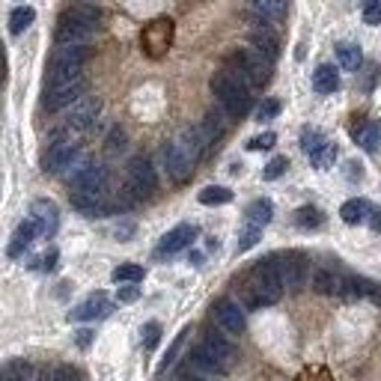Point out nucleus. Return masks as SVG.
Here are the masks:
<instances>
[{"label":"nucleus","instance_id":"1","mask_svg":"<svg viewBox=\"0 0 381 381\" xmlns=\"http://www.w3.org/2000/svg\"><path fill=\"white\" fill-rule=\"evenodd\" d=\"M203 137H200V128H185V132H179L173 140L167 143L164 149V164H167V173L173 182H188L190 173H194V164L200 161V149H203Z\"/></svg>","mask_w":381,"mask_h":381},{"label":"nucleus","instance_id":"2","mask_svg":"<svg viewBox=\"0 0 381 381\" xmlns=\"http://www.w3.org/2000/svg\"><path fill=\"white\" fill-rule=\"evenodd\" d=\"M283 277L277 268V256L265 259V263L254 265L247 283H245V295H247V307H263V304H277L283 295Z\"/></svg>","mask_w":381,"mask_h":381},{"label":"nucleus","instance_id":"3","mask_svg":"<svg viewBox=\"0 0 381 381\" xmlns=\"http://www.w3.org/2000/svg\"><path fill=\"white\" fill-rule=\"evenodd\" d=\"M212 93L218 96V102L224 105V110L233 119H242L250 110V84L229 66L212 78Z\"/></svg>","mask_w":381,"mask_h":381},{"label":"nucleus","instance_id":"4","mask_svg":"<svg viewBox=\"0 0 381 381\" xmlns=\"http://www.w3.org/2000/svg\"><path fill=\"white\" fill-rule=\"evenodd\" d=\"M227 66L242 75L250 87H263L268 81V72H272V60L259 54L256 48L254 51H233L227 57Z\"/></svg>","mask_w":381,"mask_h":381},{"label":"nucleus","instance_id":"5","mask_svg":"<svg viewBox=\"0 0 381 381\" xmlns=\"http://www.w3.org/2000/svg\"><path fill=\"white\" fill-rule=\"evenodd\" d=\"M84 75H78V78H66V81H54L51 87H48V93H45V107L48 110H63V107H72L78 98H81L84 93Z\"/></svg>","mask_w":381,"mask_h":381},{"label":"nucleus","instance_id":"6","mask_svg":"<svg viewBox=\"0 0 381 381\" xmlns=\"http://www.w3.org/2000/svg\"><path fill=\"white\" fill-rule=\"evenodd\" d=\"M170 42H173V21L170 18H155L152 24L143 27V33H140V45H143V51L149 57H161Z\"/></svg>","mask_w":381,"mask_h":381},{"label":"nucleus","instance_id":"7","mask_svg":"<svg viewBox=\"0 0 381 381\" xmlns=\"http://www.w3.org/2000/svg\"><path fill=\"white\" fill-rule=\"evenodd\" d=\"M128 188L134 190V197H149L158 188L155 167L146 155H137V158H132V164H128Z\"/></svg>","mask_w":381,"mask_h":381},{"label":"nucleus","instance_id":"8","mask_svg":"<svg viewBox=\"0 0 381 381\" xmlns=\"http://www.w3.org/2000/svg\"><path fill=\"white\" fill-rule=\"evenodd\" d=\"M72 209L84 218H105L110 215V200L105 197V190H87V188H75L72 190Z\"/></svg>","mask_w":381,"mask_h":381},{"label":"nucleus","instance_id":"9","mask_svg":"<svg viewBox=\"0 0 381 381\" xmlns=\"http://www.w3.org/2000/svg\"><path fill=\"white\" fill-rule=\"evenodd\" d=\"M212 313H215V322L224 328L227 334H242V330H245V310H242L238 301L218 298L215 307H212Z\"/></svg>","mask_w":381,"mask_h":381},{"label":"nucleus","instance_id":"10","mask_svg":"<svg viewBox=\"0 0 381 381\" xmlns=\"http://www.w3.org/2000/svg\"><path fill=\"white\" fill-rule=\"evenodd\" d=\"M30 220L36 224L39 229V238H48L57 233V224H60V212L51 200H36L33 206H30Z\"/></svg>","mask_w":381,"mask_h":381},{"label":"nucleus","instance_id":"11","mask_svg":"<svg viewBox=\"0 0 381 381\" xmlns=\"http://www.w3.org/2000/svg\"><path fill=\"white\" fill-rule=\"evenodd\" d=\"M110 310H114L110 298L105 292H96V295H89L84 304H78L72 313H69V322H93V319H105Z\"/></svg>","mask_w":381,"mask_h":381},{"label":"nucleus","instance_id":"12","mask_svg":"<svg viewBox=\"0 0 381 381\" xmlns=\"http://www.w3.org/2000/svg\"><path fill=\"white\" fill-rule=\"evenodd\" d=\"M98 110H102V102L98 98H78V105L69 110V119H66V125L69 128H75V132H84V128H89L96 123V116H98Z\"/></svg>","mask_w":381,"mask_h":381},{"label":"nucleus","instance_id":"13","mask_svg":"<svg viewBox=\"0 0 381 381\" xmlns=\"http://www.w3.org/2000/svg\"><path fill=\"white\" fill-rule=\"evenodd\" d=\"M89 33H93V27H87V24L78 21V18L63 12V15H60V21H57L54 39H57V45H75V42H87Z\"/></svg>","mask_w":381,"mask_h":381},{"label":"nucleus","instance_id":"14","mask_svg":"<svg viewBox=\"0 0 381 381\" xmlns=\"http://www.w3.org/2000/svg\"><path fill=\"white\" fill-rule=\"evenodd\" d=\"M75 158H78V143H75V140H60V143H54L51 149H48L45 167L51 170V173H63V170H69V164H72Z\"/></svg>","mask_w":381,"mask_h":381},{"label":"nucleus","instance_id":"15","mask_svg":"<svg viewBox=\"0 0 381 381\" xmlns=\"http://www.w3.org/2000/svg\"><path fill=\"white\" fill-rule=\"evenodd\" d=\"M194 236H197V229L190 227V224H179L173 227L170 233L161 238V245H158V256H170V254H179V250H185L190 242H194Z\"/></svg>","mask_w":381,"mask_h":381},{"label":"nucleus","instance_id":"16","mask_svg":"<svg viewBox=\"0 0 381 381\" xmlns=\"http://www.w3.org/2000/svg\"><path fill=\"white\" fill-rule=\"evenodd\" d=\"M277 268H280V277L289 289H301L304 286V263H301L298 254H286V256H277Z\"/></svg>","mask_w":381,"mask_h":381},{"label":"nucleus","instance_id":"17","mask_svg":"<svg viewBox=\"0 0 381 381\" xmlns=\"http://www.w3.org/2000/svg\"><path fill=\"white\" fill-rule=\"evenodd\" d=\"M250 42H254V48H256V51L259 54H265L268 60H272V63H274V60H277V54H280V42H277V36L272 33V27H254V30H250Z\"/></svg>","mask_w":381,"mask_h":381},{"label":"nucleus","instance_id":"18","mask_svg":"<svg viewBox=\"0 0 381 381\" xmlns=\"http://www.w3.org/2000/svg\"><path fill=\"white\" fill-rule=\"evenodd\" d=\"M272 215H274L272 200L259 197V200H254V203L247 206V212H245V224H247V227H259V229H265V224L272 220Z\"/></svg>","mask_w":381,"mask_h":381},{"label":"nucleus","instance_id":"19","mask_svg":"<svg viewBox=\"0 0 381 381\" xmlns=\"http://www.w3.org/2000/svg\"><path fill=\"white\" fill-rule=\"evenodd\" d=\"M369 215H373V206H369V200L357 197V200H348V203H343V209H339V218L346 220V224H366Z\"/></svg>","mask_w":381,"mask_h":381},{"label":"nucleus","instance_id":"20","mask_svg":"<svg viewBox=\"0 0 381 381\" xmlns=\"http://www.w3.org/2000/svg\"><path fill=\"white\" fill-rule=\"evenodd\" d=\"M36 236H39V229H36L33 220H24V224H18L15 236H12V245H9V256H21L24 250L36 242Z\"/></svg>","mask_w":381,"mask_h":381},{"label":"nucleus","instance_id":"21","mask_svg":"<svg viewBox=\"0 0 381 381\" xmlns=\"http://www.w3.org/2000/svg\"><path fill=\"white\" fill-rule=\"evenodd\" d=\"M87 60H89V48L84 42H75V45H63L54 54V66H84Z\"/></svg>","mask_w":381,"mask_h":381},{"label":"nucleus","instance_id":"22","mask_svg":"<svg viewBox=\"0 0 381 381\" xmlns=\"http://www.w3.org/2000/svg\"><path fill=\"white\" fill-rule=\"evenodd\" d=\"M313 89L319 96H330L339 89V72L334 66H319L313 72Z\"/></svg>","mask_w":381,"mask_h":381},{"label":"nucleus","instance_id":"23","mask_svg":"<svg viewBox=\"0 0 381 381\" xmlns=\"http://www.w3.org/2000/svg\"><path fill=\"white\" fill-rule=\"evenodd\" d=\"M355 140L366 149V152H378V149H381V123L373 119V123L355 128Z\"/></svg>","mask_w":381,"mask_h":381},{"label":"nucleus","instance_id":"24","mask_svg":"<svg viewBox=\"0 0 381 381\" xmlns=\"http://www.w3.org/2000/svg\"><path fill=\"white\" fill-rule=\"evenodd\" d=\"M190 364H194L197 369H203V373H224V360H220L206 343L200 346V348H194V355H190Z\"/></svg>","mask_w":381,"mask_h":381},{"label":"nucleus","instance_id":"25","mask_svg":"<svg viewBox=\"0 0 381 381\" xmlns=\"http://www.w3.org/2000/svg\"><path fill=\"white\" fill-rule=\"evenodd\" d=\"M337 60H339V66H343L346 72H357V69L364 66L360 45H355V42H339L337 45Z\"/></svg>","mask_w":381,"mask_h":381},{"label":"nucleus","instance_id":"26","mask_svg":"<svg viewBox=\"0 0 381 381\" xmlns=\"http://www.w3.org/2000/svg\"><path fill=\"white\" fill-rule=\"evenodd\" d=\"M313 286L322 295H343L346 292V280L337 277L334 272H316L313 274Z\"/></svg>","mask_w":381,"mask_h":381},{"label":"nucleus","instance_id":"27","mask_svg":"<svg viewBox=\"0 0 381 381\" xmlns=\"http://www.w3.org/2000/svg\"><path fill=\"white\" fill-rule=\"evenodd\" d=\"M233 200V190L224 188V185H209L200 190V203L203 206H227Z\"/></svg>","mask_w":381,"mask_h":381},{"label":"nucleus","instance_id":"28","mask_svg":"<svg viewBox=\"0 0 381 381\" xmlns=\"http://www.w3.org/2000/svg\"><path fill=\"white\" fill-rule=\"evenodd\" d=\"M72 18H78L81 24H87V27H93L96 30V24H98V18H102V12L93 6V3H75V6H69L66 9Z\"/></svg>","mask_w":381,"mask_h":381},{"label":"nucleus","instance_id":"29","mask_svg":"<svg viewBox=\"0 0 381 381\" xmlns=\"http://www.w3.org/2000/svg\"><path fill=\"white\" fill-rule=\"evenodd\" d=\"M256 12L263 18H272V21H280L286 15V0H254Z\"/></svg>","mask_w":381,"mask_h":381},{"label":"nucleus","instance_id":"30","mask_svg":"<svg viewBox=\"0 0 381 381\" xmlns=\"http://www.w3.org/2000/svg\"><path fill=\"white\" fill-rule=\"evenodd\" d=\"M143 268L140 265H134V263H125V265H119V268H114V283H140L143 280Z\"/></svg>","mask_w":381,"mask_h":381},{"label":"nucleus","instance_id":"31","mask_svg":"<svg viewBox=\"0 0 381 381\" xmlns=\"http://www.w3.org/2000/svg\"><path fill=\"white\" fill-rule=\"evenodd\" d=\"M325 143H328V137L319 132V128H304V132H301V149H304L307 155L319 152V149H322Z\"/></svg>","mask_w":381,"mask_h":381},{"label":"nucleus","instance_id":"32","mask_svg":"<svg viewBox=\"0 0 381 381\" xmlns=\"http://www.w3.org/2000/svg\"><path fill=\"white\" fill-rule=\"evenodd\" d=\"M33 18H36V12L30 6H18L12 15H9V30H12V33H24V30L33 24Z\"/></svg>","mask_w":381,"mask_h":381},{"label":"nucleus","instance_id":"33","mask_svg":"<svg viewBox=\"0 0 381 381\" xmlns=\"http://www.w3.org/2000/svg\"><path fill=\"white\" fill-rule=\"evenodd\" d=\"M310 161H313L316 170H330V167H334V161H337V146L328 140V143L319 149V152L310 155Z\"/></svg>","mask_w":381,"mask_h":381},{"label":"nucleus","instance_id":"34","mask_svg":"<svg viewBox=\"0 0 381 381\" xmlns=\"http://www.w3.org/2000/svg\"><path fill=\"white\" fill-rule=\"evenodd\" d=\"M259 238H263V229H259V227H247V224H242V233H238L236 250H238V254H245V250H250L254 245H259Z\"/></svg>","mask_w":381,"mask_h":381},{"label":"nucleus","instance_id":"35","mask_svg":"<svg viewBox=\"0 0 381 381\" xmlns=\"http://www.w3.org/2000/svg\"><path fill=\"white\" fill-rule=\"evenodd\" d=\"M295 224L304 227V229H316V227H322V212L313 209V206H304V209H298L295 212Z\"/></svg>","mask_w":381,"mask_h":381},{"label":"nucleus","instance_id":"36","mask_svg":"<svg viewBox=\"0 0 381 381\" xmlns=\"http://www.w3.org/2000/svg\"><path fill=\"white\" fill-rule=\"evenodd\" d=\"M203 343H206L209 348H212V352H215L220 360H229V357H233V346H229V343H227V339L220 337V334H206Z\"/></svg>","mask_w":381,"mask_h":381},{"label":"nucleus","instance_id":"37","mask_svg":"<svg viewBox=\"0 0 381 381\" xmlns=\"http://www.w3.org/2000/svg\"><path fill=\"white\" fill-rule=\"evenodd\" d=\"M357 78H360V89H364V93H373V87H375V81H378V75H381V69H378V63H366L364 66V72H355Z\"/></svg>","mask_w":381,"mask_h":381},{"label":"nucleus","instance_id":"38","mask_svg":"<svg viewBox=\"0 0 381 381\" xmlns=\"http://www.w3.org/2000/svg\"><path fill=\"white\" fill-rule=\"evenodd\" d=\"M286 167H289V158L286 155H277V158H272V161L265 164L263 179H265V182H274V179H280V176L286 173Z\"/></svg>","mask_w":381,"mask_h":381},{"label":"nucleus","instance_id":"39","mask_svg":"<svg viewBox=\"0 0 381 381\" xmlns=\"http://www.w3.org/2000/svg\"><path fill=\"white\" fill-rule=\"evenodd\" d=\"M274 143H277V134L274 132H263V134L247 140V149H250V152H259V149H272Z\"/></svg>","mask_w":381,"mask_h":381},{"label":"nucleus","instance_id":"40","mask_svg":"<svg viewBox=\"0 0 381 381\" xmlns=\"http://www.w3.org/2000/svg\"><path fill=\"white\" fill-rule=\"evenodd\" d=\"M185 334H188V328H182L176 334V339H173V346H170V352H167V357H164V364L158 366V373H167V366H173V360H176V355H179V346L185 343Z\"/></svg>","mask_w":381,"mask_h":381},{"label":"nucleus","instance_id":"41","mask_svg":"<svg viewBox=\"0 0 381 381\" xmlns=\"http://www.w3.org/2000/svg\"><path fill=\"white\" fill-rule=\"evenodd\" d=\"M364 21L369 27L381 24V0H366V3H364Z\"/></svg>","mask_w":381,"mask_h":381},{"label":"nucleus","instance_id":"42","mask_svg":"<svg viewBox=\"0 0 381 381\" xmlns=\"http://www.w3.org/2000/svg\"><path fill=\"white\" fill-rule=\"evenodd\" d=\"M280 114V102L277 98H265L263 105H259V110H256V119L263 123V119H274Z\"/></svg>","mask_w":381,"mask_h":381},{"label":"nucleus","instance_id":"43","mask_svg":"<svg viewBox=\"0 0 381 381\" xmlns=\"http://www.w3.org/2000/svg\"><path fill=\"white\" fill-rule=\"evenodd\" d=\"M143 346L146 348H155L158 346V339H161V325H158V322H149L146 328H143Z\"/></svg>","mask_w":381,"mask_h":381},{"label":"nucleus","instance_id":"44","mask_svg":"<svg viewBox=\"0 0 381 381\" xmlns=\"http://www.w3.org/2000/svg\"><path fill=\"white\" fill-rule=\"evenodd\" d=\"M116 298L123 301V304H132V301H137V298H140V286H134V283H125V286H119Z\"/></svg>","mask_w":381,"mask_h":381},{"label":"nucleus","instance_id":"45","mask_svg":"<svg viewBox=\"0 0 381 381\" xmlns=\"http://www.w3.org/2000/svg\"><path fill=\"white\" fill-rule=\"evenodd\" d=\"M114 236H116V242H128V238L134 236V224H128V220L116 224V227H114Z\"/></svg>","mask_w":381,"mask_h":381},{"label":"nucleus","instance_id":"46","mask_svg":"<svg viewBox=\"0 0 381 381\" xmlns=\"http://www.w3.org/2000/svg\"><path fill=\"white\" fill-rule=\"evenodd\" d=\"M107 146L114 149V152H116V149H125V134L119 132V128H114V132H110V137H107Z\"/></svg>","mask_w":381,"mask_h":381},{"label":"nucleus","instance_id":"47","mask_svg":"<svg viewBox=\"0 0 381 381\" xmlns=\"http://www.w3.org/2000/svg\"><path fill=\"white\" fill-rule=\"evenodd\" d=\"M51 378H81V373L72 369V366H60V369H54V373H51Z\"/></svg>","mask_w":381,"mask_h":381},{"label":"nucleus","instance_id":"48","mask_svg":"<svg viewBox=\"0 0 381 381\" xmlns=\"http://www.w3.org/2000/svg\"><path fill=\"white\" fill-rule=\"evenodd\" d=\"M54 265H57V250H48V254L42 256V268H45V272H51Z\"/></svg>","mask_w":381,"mask_h":381},{"label":"nucleus","instance_id":"49","mask_svg":"<svg viewBox=\"0 0 381 381\" xmlns=\"http://www.w3.org/2000/svg\"><path fill=\"white\" fill-rule=\"evenodd\" d=\"M369 227H373V229H381V212H378V209H373V218H369Z\"/></svg>","mask_w":381,"mask_h":381},{"label":"nucleus","instance_id":"50","mask_svg":"<svg viewBox=\"0 0 381 381\" xmlns=\"http://www.w3.org/2000/svg\"><path fill=\"white\" fill-rule=\"evenodd\" d=\"M78 343H81V346H87V343H89V330H81V337H78Z\"/></svg>","mask_w":381,"mask_h":381}]
</instances>
